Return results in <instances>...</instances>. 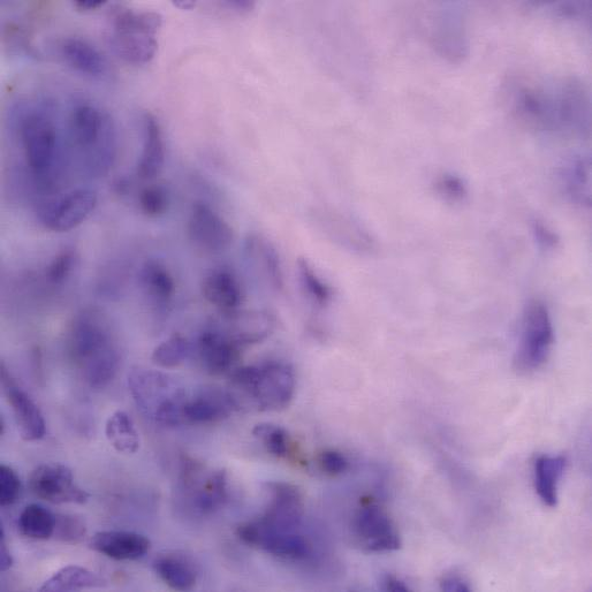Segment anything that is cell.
<instances>
[{
    "instance_id": "cell-28",
    "label": "cell",
    "mask_w": 592,
    "mask_h": 592,
    "mask_svg": "<svg viewBox=\"0 0 592 592\" xmlns=\"http://www.w3.org/2000/svg\"><path fill=\"white\" fill-rule=\"evenodd\" d=\"M105 586L104 580L89 569L80 566H67L50 579L44 582L40 588L42 592H64L100 589Z\"/></svg>"
},
{
    "instance_id": "cell-5",
    "label": "cell",
    "mask_w": 592,
    "mask_h": 592,
    "mask_svg": "<svg viewBox=\"0 0 592 592\" xmlns=\"http://www.w3.org/2000/svg\"><path fill=\"white\" fill-rule=\"evenodd\" d=\"M237 535L252 548L288 561H306L313 556V546L298 529H279L262 518L241 523Z\"/></svg>"
},
{
    "instance_id": "cell-25",
    "label": "cell",
    "mask_w": 592,
    "mask_h": 592,
    "mask_svg": "<svg viewBox=\"0 0 592 592\" xmlns=\"http://www.w3.org/2000/svg\"><path fill=\"white\" fill-rule=\"evenodd\" d=\"M71 125L73 139L82 149L97 147L104 132L109 131L101 111L90 104L79 105L74 110Z\"/></svg>"
},
{
    "instance_id": "cell-18",
    "label": "cell",
    "mask_w": 592,
    "mask_h": 592,
    "mask_svg": "<svg viewBox=\"0 0 592 592\" xmlns=\"http://www.w3.org/2000/svg\"><path fill=\"white\" fill-rule=\"evenodd\" d=\"M89 546L110 559L132 561L146 556L151 543L146 536L133 531L108 530L91 537Z\"/></svg>"
},
{
    "instance_id": "cell-44",
    "label": "cell",
    "mask_w": 592,
    "mask_h": 592,
    "mask_svg": "<svg viewBox=\"0 0 592 592\" xmlns=\"http://www.w3.org/2000/svg\"><path fill=\"white\" fill-rule=\"evenodd\" d=\"M383 589L391 592H408L411 591L407 584L394 575H386L383 580Z\"/></svg>"
},
{
    "instance_id": "cell-27",
    "label": "cell",
    "mask_w": 592,
    "mask_h": 592,
    "mask_svg": "<svg viewBox=\"0 0 592 592\" xmlns=\"http://www.w3.org/2000/svg\"><path fill=\"white\" fill-rule=\"evenodd\" d=\"M246 249L250 260L254 262L269 284L276 290H283L284 275L276 248L260 235H250Z\"/></svg>"
},
{
    "instance_id": "cell-24",
    "label": "cell",
    "mask_w": 592,
    "mask_h": 592,
    "mask_svg": "<svg viewBox=\"0 0 592 592\" xmlns=\"http://www.w3.org/2000/svg\"><path fill=\"white\" fill-rule=\"evenodd\" d=\"M62 55L74 70L89 77L101 78L108 71V63L102 53L94 45L77 37L62 43Z\"/></svg>"
},
{
    "instance_id": "cell-33",
    "label": "cell",
    "mask_w": 592,
    "mask_h": 592,
    "mask_svg": "<svg viewBox=\"0 0 592 592\" xmlns=\"http://www.w3.org/2000/svg\"><path fill=\"white\" fill-rule=\"evenodd\" d=\"M189 352H191V345L188 340L180 333H176L154 349L151 361L159 368L174 369L186 361Z\"/></svg>"
},
{
    "instance_id": "cell-26",
    "label": "cell",
    "mask_w": 592,
    "mask_h": 592,
    "mask_svg": "<svg viewBox=\"0 0 592 592\" xmlns=\"http://www.w3.org/2000/svg\"><path fill=\"white\" fill-rule=\"evenodd\" d=\"M110 43L116 55L132 65L150 63L155 58L158 50L156 36L146 34L112 33Z\"/></svg>"
},
{
    "instance_id": "cell-23",
    "label": "cell",
    "mask_w": 592,
    "mask_h": 592,
    "mask_svg": "<svg viewBox=\"0 0 592 592\" xmlns=\"http://www.w3.org/2000/svg\"><path fill=\"white\" fill-rule=\"evenodd\" d=\"M112 33L156 36L163 26L162 14L134 11L123 5L112 6L109 14Z\"/></svg>"
},
{
    "instance_id": "cell-31",
    "label": "cell",
    "mask_w": 592,
    "mask_h": 592,
    "mask_svg": "<svg viewBox=\"0 0 592 592\" xmlns=\"http://www.w3.org/2000/svg\"><path fill=\"white\" fill-rule=\"evenodd\" d=\"M57 516L48 508L32 504L21 512L18 527L21 535L30 540L45 541L55 535Z\"/></svg>"
},
{
    "instance_id": "cell-14",
    "label": "cell",
    "mask_w": 592,
    "mask_h": 592,
    "mask_svg": "<svg viewBox=\"0 0 592 592\" xmlns=\"http://www.w3.org/2000/svg\"><path fill=\"white\" fill-rule=\"evenodd\" d=\"M2 383L21 438L25 442L41 440L47 432L41 409L29 394L14 381L4 364L2 366Z\"/></svg>"
},
{
    "instance_id": "cell-8",
    "label": "cell",
    "mask_w": 592,
    "mask_h": 592,
    "mask_svg": "<svg viewBox=\"0 0 592 592\" xmlns=\"http://www.w3.org/2000/svg\"><path fill=\"white\" fill-rule=\"evenodd\" d=\"M202 472L199 464L187 460L182 468V483L193 510L200 515H210L229 500V482L224 470L206 475Z\"/></svg>"
},
{
    "instance_id": "cell-11",
    "label": "cell",
    "mask_w": 592,
    "mask_h": 592,
    "mask_svg": "<svg viewBox=\"0 0 592 592\" xmlns=\"http://www.w3.org/2000/svg\"><path fill=\"white\" fill-rule=\"evenodd\" d=\"M187 229L189 239L203 252L220 254L233 245L232 227L206 203L194 204Z\"/></svg>"
},
{
    "instance_id": "cell-2",
    "label": "cell",
    "mask_w": 592,
    "mask_h": 592,
    "mask_svg": "<svg viewBox=\"0 0 592 592\" xmlns=\"http://www.w3.org/2000/svg\"><path fill=\"white\" fill-rule=\"evenodd\" d=\"M513 108L521 120L536 128L589 131L588 97L574 82L556 90L521 86L513 93Z\"/></svg>"
},
{
    "instance_id": "cell-36",
    "label": "cell",
    "mask_w": 592,
    "mask_h": 592,
    "mask_svg": "<svg viewBox=\"0 0 592 592\" xmlns=\"http://www.w3.org/2000/svg\"><path fill=\"white\" fill-rule=\"evenodd\" d=\"M141 211L149 218L161 217L169 209V193L163 186L151 185L139 196Z\"/></svg>"
},
{
    "instance_id": "cell-40",
    "label": "cell",
    "mask_w": 592,
    "mask_h": 592,
    "mask_svg": "<svg viewBox=\"0 0 592 592\" xmlns=\"http://www.w3.org/2000/svg\"><path fill=\"white\" fill-rule=\"evenodd\" d=\"M318 465L322 472L330 476H339L347 472L349 461L345 455L336 450H326L318 457Z\"/></svg>"
},
{
    "instance_id": "cell-16",
    "label": "cell",
    "mask_w": 592,
    "mask_h": 592,
    "mask_svg": "<svg viewBox=\"0 0 592 592\" xmlns=\"http://www.w3.org/2000/svg\"><path fill=\"white\" fill-rule=\"evenodd\" d=\"M239 406L230 391L222 389H204L188 398L184 406V423L194 425H209L223 422Z\"/></svg>"
},
{
    "instance_id": "cell-19",
    "label": "cell",
    "mask_w": 592,
    "mask_h": 592,
    "mask_svg": "<svg viewBox=\"0 0 592 592\" xmlns=\"http://www.w3.org/2000/svg\"><path fill=\"white\" fill-rule=\"evenodd\" d=\"M202 294L210 305L222 313L237 310L244 299L240 280L230 269L218 268L210 271L202 282Z\"/></svg>"
},
{
    "instance_id": "cell-38",
    "label": "cell",
    "mask_w": 592,
    "mask_h": 592,
    "mask_svg": "<svg viewBox=\"0 0 592 592\" xmlns=\"http://www.w3.org/2000/svg\"><path fill=\"white\" fill-rule=\"evenodd\" d=\"M87 535L86 523L74 515L57 516L55 535L59 541L71 544L80 543Z\"/></svg>"
},
{
    "instance_id": "cell-1",
    "label": "cell",
    "mask_w": 592,
    "mask_h": 592,
    "mask_svg": "<svg viewBox=\"0 0 592 592\" xmlns=\"http://www.w3.org/2000/svg\"><path fill=\"white\" fill-rule=\"evenodd\" d=\"M67 349L93 389H104L118 374L120 353L108 318L87 309L74 317L68 330Z\"/></svg>"
},
{
    "instance_id": "cell-20",
    "label": "cell",
    "mask_w": 592,
    "mask_h": 592,
    "mask_svg": "<svg viewBox=\"0 0 592 592\" xmlns=\"http://www.w3.org/2000/svg\"><path fill=\"white\" fill-rule=\"evenodd\" d=\"M143 151L138 164V176L151 180L158 176L165 164V144L161 124L153 113L144 116Z\"/></svg>"
},
{
    "instance_id": "cell-42",
    "label": "cell",
    "mask_w": 592,
    "mask_h": 592,
    "mask_svg": "<svg viewBox=\"0 0 592 592\" xmlns=\"http://www.w3.org/2000/svg\"><path fill=\"white\" fill-rule=\"evenodd\" d=\"M440 590L446 592H468L470 586L464 576L451 573L443 576L439 582Z\"/></svg>"
},
{
    "instance_id": "cell-3",
    "label": "cell",
    "mask_w": 592,
    "mask_h": 592,
    "mask_svg": "<svg viewBox=\"0 0 592 592\" xmlns=\"http://www.w3.org/2000/svg\"><path fill=\"white\" fill-rule=\"evenodd\" d=\"M230 378V392L238 406L241 398H245L257 411L280 412L292 404L295 396L294 369L283 361L238 367L232 371Z\"/></svg>"
},
{
    "instance_id": "cell-17",
    "label": "cell",
    "mask_w": 592,
    "mask_h": 592,
    "mask_svg": "<svg viewBox=\"0 0 592 592\" xmlns=\"http://www.w3.org/2000/svg\"><path fill=\"white\" fill-rule=\"evenodd\" d=\"M269 490L270 504L261 518L279 529H299L305 514L300 490L283 482L270 483Z\"/></svg>"
},
{
    "instance_id": "cell-13",
    "label": "cell",
    "mask_w": 592,
    "mask_h": 592,
    "mask_svg": "<svg viewBox=\"0 0 592 592\" xmlns=\"http://www.w3.org/2000/svg\"><path fill=\"white\" fill-rule=\"evenodd\" d=\"M275 318L263 310H232L222 313L214 326L240 347L262 343L275 329Z\"/></svg>"
},
{
    "instance_id": "cell-7",
    "label": "cell",
    "mask_w": 592,
    "mask_h": 592,
    "mask_svg": "<svg viewBox=\"0 0 592 592\" xmlns=\"http://www.w3.org/2000/svg\"><path fill=\"white\" fill-rule=\"evenodd\" d=\"M22 144L30 170L37 178L48 180L56 162L57 131L52 120L43 113H32L21 126Z\"/></svg>"
},
{
    "instance_id": "cell-35",
    "label": "cell",
    "mask_w": 592,
    "mask_h": 592,
    "mask_svg": "<svg viewBox=\"0 0 592 592\" xmlns=\"http://www.w3.org/2000/svg\"><path fill=\"white\" fill-rule=\"evenodd\" d=\"M567 188L575 201L589 204L590 200V164L586 161H576L566 173Z\"/></svg>"
},
{
    "instance_id": "cell-30",
    "label": "cell",
    "mask_w": 592,
    "mask_h": 592,
    "mask_svg": "<svg viewBox=\"0 0 592 592\" xmlns=\"http://www.w3.org/2000/svg\"><path fill=\"white\" fill-rule=\"evenodd\" d=\"M105 434L119 453L135 454L140 449V436L132 417L124 411L113 413L105 425Z\"/></svg>"
},
{
    "instance_id": "cell-41",
    "label": "cell",
    "mask_w": 592,
    "mask_h": 592,
    "mask_svg": "<svg viewBox=\"0 0 592 592\" xmlns=\"http://www.w3.org/2000/svg\"><path fill=\"white\" fill-rule=\"evenodd\" d=\"M440 194L452 201L461 200L466 195V188L461 180L454 177H444L438 184Z\"/></svg>"
},
{
    "instance_id": "cell-22",
    "label": "cell",
    "mask_w": 592,
    "mask_h": 592,
    "mask_svg": "<svg viewBox=\"0 0 592 592\" xmlns=\"http://www.w3.org/2000/svg\"><path fill=\"white\" fill-rule=\"evenodd\" d=\"M154 569L159 579L173 590L188 591L196 586V567L182 554H159L154 561Z\"/></svg>"
},
{
    "instance_id": "cell-29",
    "label": "cell",
    "mask_w": 592,
    "mask_h": 592,
    "mask_svg": "<svg viewBox=\"0 0 592 592\" xmlns=\"http://www.w3.org/2000/svg\"><path fill=\"white\" fill-rule=\"evenodd\" d=\"M140 283L144 293L161 305H166L176 293V282L172 273L158 261H148L140 272Z\"/></svg>"
},
{
    "instance_id": "cell-6",
    "label": "cell",
    "mask_w": 592,
    "mask_h": 592,
    "mask_svg": "<svg viewBox=\"0 0 592 592\" xmlns=\"http://www.w3.org/2000/svg\"><path fill=\"white\" fill-rule=\"evenodd\" d=\"M352 530L364 551L383 553L401 548L396 523L389 513L373 499H364L353 516Z\"/></svg>"
},
{
    "instance_id": "cell-43",
    "label": "cell",
    "mask_w": 592,
    "mask_h": 592,
    "mask_svg": "<svg viewBox=\"0 0 592 592\" xmlns=\"http://www.w3.org/2000/svg\"><path fill=\"white\" fill-rule=\"evenodd\" d=\"M4 529L0 530V571L7 572L13 565L12 554L7 548Z\"/></svg>"
},
{
    "instance_id": "cell-12",
    "label": "cell",
    "mask_w": 592,
    "mask_h": 592,
    "mask_svg": "<svg viewBox=\"0 0 592 592\" xmlns=\"http://www.w3.org/2000/svg\"><path fill=\"white\" fill-rule=\"evenodd\" d=\"M97 206V195L90 189H77L52 201L42 211L43 224L53 232L72 231L91 215Z\"/></svg>"
},
{
    "instance_id": "cell-37",
    "label": "cell",
    "mask_w": 592,
    "mask_h": 592,
    "mask_svg": "<svg viewBox=\"0 0 592 592\" xmlns=\"http://www.w3.org/2000/svg\"><path fill=\"white\" fill-rule=\"evenodd\" d=\"M78 257L74 249L66 248L59 252L45 270V278L52 285H63L77 265Z\"/></svg>"
},
{
    "instance_id": "cell-47",
    "label": "cell",
    "mask_w": 592,
    "mask_h": 592,
    "mask_svg": "<svg viewBox=\"0 0 592 592\" xmlns=\"http://www.w3.org/2000/svg\"><path fill=\"white\" fill-rule=\"evenodd\" d=\"M173 5L182 11H191L196 6V3L192 2V0H178V2H173Z\"/></svg>"
},
{
    "instance_id": "cell-46",
    "label": "cell",
    "mask_w": 592,
    "mask_h": 592,
    "mask_svg": "<svg viewBox=\"0 0 592 592\" xmlns=\"http://www.w3.org/2000/svg\"><path fill=\"white\" fill-rule=\"evenodd\" d=\"M225 5L231 7V9L241 12L252 11L255 7L254 2H247V0H244V2H240V0H235V2H226Z\"/></svg>"
},
{
    "instance_id": "cell-32",
    "label": "cell",
    "mask_w": 592,
    "mask_h": 592,
    "mask_svg": "<svg viewBox=\"0 0 592 592\" xmlns=\"http://www.w3.org/2000/svg\"><path fill=\"white\" fill-rule=\"evenodd\" d=\"M253 434L273 457L285 460H299L296 457L294 443L290 434L279 425L271 423L257 424Z\"/></svg>"
},
{
    "instance_id": "cell-15",
    "label": "cell",
    "mask_w": 592,
    "mask_h": 592,
    "mask_svg": "<svg viewBox=\"0 0 592 592\" xmlns=\"http://www.w3.org/2000/svg\"><path fill=\"white\" fill-rule=\"evenodd\" d=\"M242 349L244 348L234 343L214 326H210L201 333L196 345L203 369L214 376L231 374L234 369H237Z\"/></svg>"
},
{
    "instance_id": "cell-21",
    "label": "cell",
    "mask_w": 592,
    "mask_h": 592,
    "mask_svg": "<svg viewBox=\"0 0 592 592\" xmlns=\"http://www.w3.org/2000/svg\"><path fill=\"white\" fill-rule=\"evenodd\" d=\"M567 466L564 455H540L534 464V484L537 496L548 507H557L559 483Z\"/></svg>"
},
{
    "instance_id": "cell-39",
    "label": "cell",
    "mask_w": 592,
    "mask_h": 592,
    "mask_svg": "<svg viewBox=\"0 0 592 592\" xmlns=\"http://www.w3.org/2000/svg\"><path fill=\"white\" fill-rule=\"evenodd\" d=\"M20 492L21 482L18 474L10 466H0V505H13L17 502Z\"/></svg>"
},
{
    "instance_id": "cell-10",
    "label": "cell",
    "mask_w": 592,
    "mask_h": 592,
    "mask_svg": "<svg viewBox=\"0 0 592 592\" xmlns=\"http://www.w3.org/2000/svg\"><path fill=\"white\" fill-rule=\"evenodd\" d=\"M128 387L135 404L155 421L159 412L182 391L161 371L136 367L128 375Z\"/></svg>"
},
{
    "instance_id": "cell-34",
    "label": "cell",
    "mask_w": 592,
    "mask_h": 592,
    "mask_svg": "<svg viewBox=\"0 0 592 592\" xmlns=\"http://www.w3.org/2000/svg\"><path fill=\"white\" fill-rule=\"evenodd\" d=\"M298 275L301 286L318 306H326L331 300V288L326 285L306 258L298 260Z\"/></svg>"
},
{
    "instance_id": "cell-9",
    "label": "cell",
    "mask_w": 592,
    "mask_h": 592,
    "mask_svg": "<svg viewBox=\"0 0 592 592\" xmlns=\"http://www.w3.org/2000/svg\"><path fill=\"white\" fill-rule=\"evenodd\" d=\"M29 487L37 498L51 504H86L89 493L75 484L72 470L64 465L45 464L29 476Z\"/></svg>"
},
{
    "instance_id": "cell-4",
    "label": "cell",
    "mask_w": 592,
    "mask_h": 592,
    "mask_svg": "<svg viewBox=\"0 0 592 592\" xmlns=\"http://www.w3.org/2000/svg\"><path fill=\"white\" fill-rule=\"evenodd\" d=\"M554 346L551 313L541 300H531L523 310L513 367L520 375H531L550 359Z\"/></svg>"
},
{
    "instance_id": "cell-45",
    "label": "cell",
    "mask_w": 592,
    "mask_h": 592,
    "mask_svg": "<svg viewBox=\"0 0 592 592\" xmlns=\"http://www.w3.org/2000/svg\"><path fill=\"white\" fill-rule=\"evenodd\" d=\"M106 4L104 0H75L74 7L79 12H93L100 10Z\"/></svg>"
}]
</instances>
